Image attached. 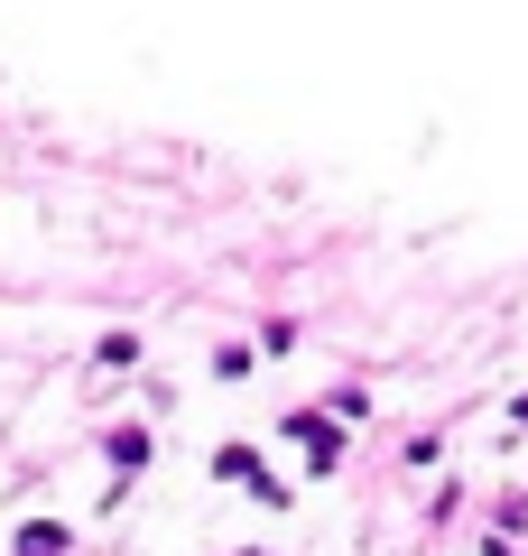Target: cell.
<instances>
[{
	"mask_svg": "<svg viewBox=\"0 0 528 556\" xmlns=\"http://www.w3.org/2000/svg\"><path fill=\"white\" fill-rule=\"evenodd\" d=\"M223 473H232L241 492H260V501H278V482H269V464H260L251 445H223Z\"/></svg>",
	"mask_w": 528,
	"mask_h": 556,
	"instance_id": "cell-1",
	"label": "cell"
},
{
	"mask_svg": "<svg viewBox=\"0 0 528 556\" xmlns=\"http://www.w3.org/2000/svg\"><path fill=\"white\" fill-rule=\"evenodd\" d=\"M20 556H65V529H56V519H28V529H20Z\"/></svg>",
	"mask_w": 528,
	"mask_h": 556,
	"instance_id": "cell-2",
	"label": "cell"
}]
</instances>
